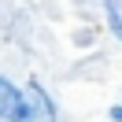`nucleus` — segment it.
Wrapping results in <instances>:
<instances>
[{
	"label": "nucleus",
	"mask_w": 122,
	"mask_h": 122,
	"mask_svg": "<svg viewBox=\"0 0 122 122\" xmlns=\"http://www.w3.org/2000/svg\"><path fill=\"white\" fill-rule=\"evenodd\" d=\"M22 96H26V122H56V111L41 85H26Z\"/></svg>",
	"instance_id": "nucleus-2"
},
{
	"label": "nucleus",
	"mask_w": 122,
	"mask_h": 122,
	"mask_svg": "<svg viewBox=\"0 0 122 122\" xmlns=\"http://www.w3.org/2000/svg\"><path fill=\"white\" fill-rule=\"evenodd\" d=\"M0 118H8V122H26V96L8 81V78H0Z\"/></svg>",
	"instance_id": "nucleus-1"
},
{
	"label": "nucleus",
	"mask_w": 122,
	"mask_h": 122,
	"mask_svg": "<svg viewBox=\"0 0 122 122\" xmlns=\"http://www.w3.org/2000/svg\"><path fill=\"white\" fill-rule=\"evenodd\" d=\"M104 8H107V22H111L115 37L122 41V0H104Z\"/></svg>",
	"instance_id": "nucleus-3"
},
{
	"label": "nucleus",
	"mask_w": 122,
	"mask_h": 122,
	"mask_svg": "<svg viewBox=\"0 0 122 122\" xmlns=\"http://www.w3.org/2000/svg\"><path fill=\"white\" fill-rule=\"evenodd\" d=\"M111 118H115V122H122V104H115V107H111Z\"/></svg>",
	"instance_id": "nucleus-4"
}]
</instances>
